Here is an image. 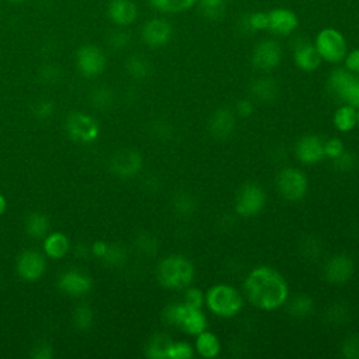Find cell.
Wrapping results in <instances>:
<instances>
[{
  "instance_id": "e0dca14e",
  "label": "cell",
  "mask_w": 359,
  "mask_h": 359,
  "mask_svg": "<svg viewBox=\"0 0 359 359\" xmlns=\"http://www.w3.org/2000/svg\"><path fill=\"white\" fill-rule=\"evenodd\" d=\"M208 129L210 135L216 139H227L233 135L236 129V114L227 107H220L215 109L208 121Z\"/></svg>"
},
{
  "instance_id": "7bdbcfd3",
  "label": "cell",
  "mask_w": 359,
  "mask_h": 359,
  "mask_svg": "<svg viewBox=\"0 0 359 359\" xmlns=\"http://www.w3.org/2000/svg\"><path fill=\"white\" fill-rule=\"evenodd\" d=\"M108 42L111 48H114L115 50H121V49H125L130 42V35L123 29H116L109 35Z\"/></svg>"
},
{
  "instance_id": "c3c4849f",
  "label": "cell",
  "mask_w": 359,
  "mask_h": 359,
  "mask_svg": "<svg viewBox=\"0 0 359 359\" xmlns=\"http://www.w3.org/2000/svg\"><path fill=\"white\" fill-rule=\"evenodd\" d=\"M330 321L332 323H341V320L344 321V317H346V310L344 309V306L341 304H334L330 307L328 313H327Z\"/></svg>"
},
{
  "instance_id": "f35d334b",
  "label": "cell",
  "mask_w": 359,
  "mask_h": 359,
  "mask_svg": "<svg viewBox=\"0 0 359 359\" xmlns=\"http://www.w3.org/2000/svg\"><path fill=\"white\" fill-rule=\"evenodd\" d=\"M341 355L346 359H359V335H348L342 341Z\"/></svg>"
},
{
  "instance_id": "52a82bcc",
  "label": "cell",
  "mask_w": 359,
  "mask_h": 359,
  "mask_svg": "<svg viewBox=\"0 0 359 359\" xmlns=\"http://www.w3.org/2000/svg\"><path fill=\"white\" fill-rule=\"evenodd\" d=\"M266 194L264 188L255 182L244 184L234 199V210L241 217H254L265 208Z\"/></svg>"
},
{
  "instance_id": "9a60e30c",
  "label": "cell",
  "mask_w": 359,
  "mask_h": 359,
  "mask_svg": "<svg viewBox=\"0 0 359 359\" xmlns=\"http://www.w3.org/2000/svg\"><path fill=\"white\" fill-rule=\"evenodd\" d=\"M299 27V18L294 11L276 7L268 11V31L278 36H289L292 35Z\"/></svg>"
},
{
  "instance_id": "83f0119b",
  "label": "cell",
  "mask_w": 359,
  "mask_h": 359,
  "mask_svg": "<svg viewBox=\"0 0 359 359\" xmlns=\"http://www.w3.org/2000/svg\"><path fill=\"white\" fill-rule=\"evenodd\" d=\"M285 304H287V313L294 318H306L314 309L313 299L304 293L293 296L290 300H286Z\"/></svg>"
},
{
  "instance_id": "d6986e66",
  "label": "cell",
  "mask_w": 359,
  "mask_h": 359,
  "mask_svg": "<svg viewBox=\"0 0 359 359\" xmlns=\"http://www.w3.org/2000/svg\"><path fill=\"white\" fill-rule=\"evenodd\" d=\"M108 18L118 27H128L137 18V6L132 0H111L107 7Z\"/></svg>"
},
{
  "instance_id": "277c9868",
  "label": "cell",
  "mask_w": 359,
  "mask_h": 359,
  "mask_svg": "<svg viewBox=\"0 0 359 359\" xmlns=\"http://www.w3.org/2000/svg\"><path fill=\"white\" fill-rule=\"evenodd\" d=\"M163 320L188 335H196L206 330L208 318L201 307H191L185 303H172L163 310Z\"/></svg>"
},
{
  "instance_id": "bcb514c9",
  "label": "cell",
  "mask_w": 359,
  "mask_h": 359,
  "mask_svg": "<svg viewBox=\"0 0 359 359\" xmlns=\"http://www.w3.org/2000/svg\"><path fill=\"white\" fill-rule=\"evenodd\" d=\"M302 251H303V255L313 259L316 255H318V252L321 254V245L318 244V241L313 237H307L304 240V243L302 244Z\"/></svg>"
},
{
  "instance_id": "3957f363",
  "label": "cell",
  "mask_w": 359,
  "mask_h": 359,
  "mask_svg": "<svg viewBox=\"0 0 359 359\" xmlns=\"http://www.w3.org/2000/svg\"><path fill=\"white\" fill-rule=\"evenodd\" d=\"M205 306L217 317L231 318L241 311L244 297L233 285L216 283L205 292Z\"/></svg>"
},
{
  "instance_id": "f546056e",
  "label": "cell",
  "mask_w": 359,
  "mask_h": 359,
  "mask_svg": "<svg viewBox=\"0 0 359 359\" xmlns=\"http://www.w3.org/2000/svg\"><path fill=\"white\" fill-rule=\"evenodd\" d=\"M196 1L198 0H149V4L151 6V8L160 13L172 14L192 8L196 4Z\"/></svg>"
},
{
  "instance_id": "4fadbf2b",
  "label": "cell",
  "mask_w": 359,
  "mask_h": 359,
  "mask_svg": "<svg viewBox=\"0 0 359 359\" xmlns=\"http://www.w3.org/2000/svg\"><path fill=\"white\" fill-rule=\"evenodd\" d=\"M140 35L147 46L163 48L172 36V27L164 18H150L143 24Z\"/></svg>"
},
{
  "instance_id": "11a10c76",
  "label": "cell",
  "mask_w": 359,
  "mask_h": 359,
  "mask_svg": "<svg viewBox=\"0 0 359 359\" xmlns=\"http://www.w3.org/2000/svg\"><path fill=\"white\" fill-rule=\"evenodd\" d=\"M10 3H21V1H24V0H8Z\"/></svg>"
},
{
  "instance_id": "7dc6e473",
  "label": "cell",
  "mask_w": 359,
  "mask_h": 359,
  "mask_svg": "<svg viewBox=\"0 0 359 359\" xmlns=\"http://www.w3.org/2000/svg\"><path fill=\"white\" fill-rule=\"evenodd\" d=\"M344 62H345V67L349 72H352V73L359 76V48L348 52L345 59H344Z\"/></svg>"
},
{
  "instance_id": "f5cc1de1",
  "label": "cell",
  "mask_w": 359,
  "mask_h": 359,
  "mask_svg": "<svg viewBox=\"0 0 359 359\" xmlns=\"http://www.w3.org/2000/svg\"><path fill=\"white\" fill-rule=\"evenodd\" d=\"M4 210H6V199H4V196L0 194V216L3 215Z\"/></svg>"
},
{
  "instance_id": "ee69618b",
  "label": "cell",
  "mask_w": 359,
  "mask_h": 359,
  "mask_svg": "<svg viewBox=\"0 0 359 359\" xmlns=\"http://www.w3.org/2000/svg\"><path fill=\"white\" fill-rule=\"evenodd\" d=\"M55 109V105L52 101L48 100H42L35 102V105L32 107V114L38 118V119H48L49 116H52Z\"/></svg>"
},
{
  "instance_id": "5b68a950",
  "label": "cell",
  "mask_w": 359,
  "mask_h": 359,
  "mask_svg": "<svg viewBox=\"0 0 359 359\" xmlns=\"http://www.w3.org/2000/svg\"><path fill=\"white\" fill-rule=\"evenodd\" d=\"M314 46L321 57L328 63H339L348 53L345 36L335 28L327 27L318 31L314 39Z\"/></svg>"
},
{
  "instance_id": "4dcf8cb0",
  "label": "cell",
  "mask_w": 359,
  "mask_h": 359,
  "mask_svg": "<svg viewBox=\"0 0 359 359\" xmlns=\"http://www.w3.org/2000/svg\"><path fill=\"white\" fill-rule=\"evenodd\" d=\"M196 199L189 192H178L172 198V210L181 217H189L196 210Z\"/></svg>"
},
{
  "instance_id": "484cf974",
  "label": "cell",
  "mask_w": 359,
  "mask_h": 359,
  "mask_svg": "<svg viewBox=\"0 0 359 359\" xmlns=\"http://www.w3.org/2000/svg\"><path fill=\"white\" fill-rule=\"evenodd\" d=\"M238 28L243 34H252L268 29V13L252 11L244 14L238 21Z\"/></svg>"
},
{
  "instance_id": "30bf717a",
  "label": "cell",
  "mask_w": 359,
  "mask_h": 359,
  "mask_svg": "<svg viewBox=\"0 0 359 359\" xmlns=\"http://www.w3.org/2000/svg\"><path fill=\"white\" fill-rule=\"evenodd\" d=\"M323 273L327 282L332 285H344L352 279L355 273V262L346 254H335L325 261Z\"/></svg>"
},
{
  "instance_id": "d6a6232c",
  "label": "cell",
  "mask_w": 359,
  "mask_h": 359,
  "mask_svg": "<svg viewBox=\"0 0 359 359\" xmlns=\"http://www.w3.org/2000/svg\"><path fill=\"white\" fill-rule=\"evenodd\" d=\"M101 258L105 261V264H108L111 266H121L126 262L128 254H126L125 247H122L121 244H108L107 243L105 252L102 254Z\"/></svg>"
},
{
  "instance_id": "8992f818",
  "label": "cell",
  "mask_w": 359,
  "mask_h": 359,
  "mask_svg": "<svg viewBox=\"0 0 359 359\" xmlns=\"http://www.w3.org/2000/svg\"><path fill=\"white\" fill-rule=\"evenodd\" d=\"M276 189L279 195L289 202H299L303 199L309 189L306 174L294 167H285L276 175Z\"/></svg>"
},
{
  "instance_id": "d590c367",
  "label": "cell",
  "mask_w": 359,
  "mask_h": 359,
  "mask_svg": "<svg viewBox=\"0 0 359 359\" xmlns=\"http://www.w3.org/2000/svg\"><path fill=\"white\" fill-rule=\"evenodd\" d=\"M195 355V349L189 342L172 341L167 359H191Z\"/></svg>"
},
{
  "instance_id": "60d3db41",
  "label": "cell",
  "mask_w": 359,
  "mask_h": 359,
  "mask_svg": "<svg viewBox=\"0 0 359 359\" xmlns=\"http://www.w3.org/2000/svg\"><path fill=\"white\" fill-rule=\"evenodd\" d=\"M345 150V144L339 137H331L324 140V157L330 158L331 161L337 158L339 154H342Z\"/></svg>"
},
{
  "instance_id": "f6af8a7d",
  "label": "cell",
  "mask_w": 359,
  "mask_h": 359,
  "mask_svg": "<svg viewBox=\"0 0 359 359\" xmlns=\"http://www.w3.org/2000/svg\"><path fill=\"white\" fill-rule=\"evenodd\" d=\"M252 112H254L252 98H243L236 102V107H234L236 115H238L241 118H248L252 115Z\"/></svg>"
},
{
  "instance_id": "4316f807",
  "label": "cell",
  "mask_w": 359,
  "mask_h": 359,
  "mask_svg": "<svg viewBox=\"0 0 359 359\" xmlns=\"http://www.w3.org/2000/svg\"><path fill=\"white\" fill-rule=\"evenodd\" d=\"M126 73L135 80H144L151 73V65L143 55H130L125 63Z\"/></svg>"
},
{
  "instance_id": "681fc988",
  "label": "cell",
  "mask_w": 359,
  "mask_h": 359,
  "mask_svg": "<svg viewBox=\"0 0 359 359\" xmlns=\"http://www.w3.org/2000/svg\"><path fill=\"white\" fill-rule=\"evenodd\" d=\"M31 355L36 359H49V358H52V348H50V345H48L45 342H41L39 345H36L32 349Z\"/></svg>"
},
{
  "instance_id": "9c48e42d",
  "label": "cell",
  "mask_w": 359,
  "mask_h": 359,
  "mask_svg": "<svg viewBox=\"0 0 359 359\" xmlns=\"http://www.w3.org/2000/svg\"><path fill=\"white\" fill-rule=\"evenodd\" d=\"M66 130L73 140L88 143L98 137L100 126L91 115L73 112L66 119Z\"/></svg>"
},
{
  "instance_id": "816d5d0a",
  "label": "cell",
  "mask_w": 359,
  "mask_h": 359,
  "mask_svg": "<svg viewBox=\"0 0 359 359\" xmlns=\"http://www.w3.org/2000/svg\"><path fill=\"white\" fill-rule=\"evenodd\" d=\"M154 135L158 136V137H167L171 135V128L168 123L165 122H158L154 125Z\"/></svg>"
},
{
  "instance_id": "8fae6325",
  "label": "cell",
  "mask_w": 359,
  "mask_h": 359,
  "mask_svg": "<svg viewBox=\"0 0 359 359\" xmlns=\"http://www.w3.org/2000/svg\"><path fill=\"white\" fill-rule=\"evenodd\" d=\"M76 65L83 76L95 77L104 72L107 65V57L98 46L83 45L77 50Z\"/></svg>"
},
{
  "instance_id": "7a4b0ae2",
  "label": "cell",
  "mask_w": 359,
  "mask_h": 359,
  "mask_svg": "<svg viewBox=\"0 0 359 359\" xmlns=\"http://www.w3.org/2000/svg\"><path fill=\"white\" fill-rule=\"evenodd\" d=\"M156 275L163 287L182 290L192 283L195 278V268L185 255L171 254L158 262Z\"/></svg>"
},
{
  "instance_id": "cb8c5ba5",
  "label": "cell",
  "mask_w": 359,
  "mask_h": 359,
  "mask_svg": "<svg viewBox=\"0 0 359 359\" xmlns=\"http://www.w3.org/2000/svg\"><path fill=\"white\" fill-rule=\"evenodd\" d=\"M332 123L341 133L351 132L356 128V108L349 104L339 105L332 115Z\"/></svg>"
},
{
  "instance_id": "b9f144b4",
  "label": "cell",
  "mask_w": 359,
  "mask_h": 359,
  "mask_svg": "<svg viewBox=\"0 0 359 359\" xmlns=\"http://www.w3.org/2000/svg\"><path fill=\"white\" fill-rule=\"evenodd\" d=\"M136 248L142 252V254H146V255H153L156 251H157V241L154 238L153 234H140L137 238H136Z\"/></svg>"
},
{
  "instance_id": "db71d44e",
  "label": "cell",
  "mask_w": 359,
  "mask_h": 359,
  "mask_svg": "<svg viewBox=\"0 0 359 359\" xmlns=\"http://www.w3.org/2000/svg\"><path fill=\"white\" fill-rule=\"evenodd\" d=\"M356 126H359V107L356 108Z\"/></svg>"
},
{
  "instance_id": "1f68e13d",
  "label": "cell",
  "mask_w": 359,
  "mask_h": 359,
  "mask_svg": "<svg viewBox=\"0 0 359 359\" xmlns=\"http://www.w3.org/2000/svg\"><path fill=\"white\" fill-rule=\"evenodd\" d=\"M201 14L209 21L220 20L226 13V0H198Z\"/></svg>"
},
{
  "instance_id": "74e56055",
  "label": "cell",
  "mask_w": 359,
  "mask_h": 359,
  "mask_svg": "<svg viewBox=\"0 0 359 359\" xmlns=\"http://www.w3.org/2000/svg\"><path fill=\"white\" fill-rule=\"evenodd\" d=\"M182 303L191 307H201L205 304V292H202L199 287L194 286H187L184 289V296H182Z\"/></svg>"
},
{
  "instance_id": "7402d4cb",
  "label": "cell",
  "mask_w": 359,
  "mask_h": 359,
  "mask_svg": "<svg viewBox=\"0 0 359 359\" xmlns=\"http://www.w3.org/2000/svg\"><path fill=\"white\" fill-rule=\"evenodd\" d=\"M194 349H195V353H198L201 358L212 359L220 353L222 344L219 337L215 332L209 330H203L195 335Z\"/></svg>"
},
{
  "instance_id": "d4e9b609",
  "label": "cell",
  "mask_w": 359,
  "mask_h": 359,
  "mask_svg": "<svg viewBox=\"0 0 359 359\" xmlns=\"http://www.w3.org/2000/svg\"><path fill=\"white\" fill-rule=\"evenodd\" d=\"M69 240L63 233H52L46 234L43 240L45 254L50 258H63L69 251Z\"/></svg>"
},
{
  "instance_id": "ac0fdd59",
  "label": "cell",
  "mask_w": 359,
  "mask_h": 359,
  "mask_svg": "<svg viewBox=\"0 0 359 359\" xmlns=\"http://www.w3.org/2000/svg\"><path fill=\"white\" fill-rule=\"evenodd\" d=\"M45 258L38 251H24L17 259V272L25 280H36L45 272Z\"/></svg>"
},
{
  "instance_id": "e575fe53",
  "label": "cell",
  "mask_w": 359,
  "mask_h": 359,
  "mask_svg": "<svg viewBox=\"0 0 359 359\" xmlns=\"http://www.w3.org/2000/svg\"><path fill=\"white\" fill-rule=\"evenodd\" d=\"M339 101H342V104H349L355 108L359 107V76L355 74V77L348 83V86L345 87V90L342 91Z\"/></svg>"
},
{
  "instance_id": "836d02e7",
  "label": "cell",
  "mask_w": 359,
  "mask_h": 359,
  "mask_svg": "<svg viewBox=\"0 0 359 359\" xmlns=\"http://www.w3.org/2000/svg\"><path fill=\"white\" fill-rule=\"evenodd\" d=\"M115 101V94L109 87H98L91 93V102L98 109H108Z\"/></svg>"
},
{
  "instance_id": "ffe728a7",
  "label": "cell",
  "mask_w": 359,
  "mask_h": 359,
  "mask_svg": "<svg viewBox=\"0 0 359 359\" xmlns=\"http://www.w3.org/2000/svg\"><path fill=\"white\" fill-rule=\"evenodd\" d=\"M57 286L69 296H83L91 289V278L84 272L72 269L60 275Z\"/></svg>"
},
{
  "instance_id": "ba28073f",
  "label": "cell",
  "mask_w": 359,
  "mask_h": 359,
  "mask_svg": "<svg viewBox=\"0 0 359 359\" xmlns=\"http://www.w3.org/2000/svg\"><path fill=\"white\" fill-rule=\"evenodd\" d=\"M282 60V46L273 38L258 41L251 53V63L261 72H271L279 66Z\"/></svg>"
},
{
  "instance_id": "7c38bea8",
  "label": "cell",
  "mask_w": 359,
  "mask_h": 359,
  "mask_svg": "<svg viewBox=\"0 0 359 359\" xmlns=\"http://www.w3.org/2000/svg\"><path fill=\"white\" fill-rule=\"evenodd\" d=\"M143 167V157L137 150L122 149L111 158V171L121 178H130L140 172Z\"/></svg>"
},
{
  "instance_id": "5bb4252c",
  "label": "cell",
  "mask_w": 359,
  "mask_h": 359,
  "mask_svg": "<svg viewBox=\"0 0 359 359\" xmlns=\"http://www.w3.org/2000/svg\"><path fill=\"white\" fill-rule=\"evenodd\" d=\"M292 55L296 67H299L303 72H314L320 67L323 62L314 43L306 38L294 39L292 45Z\"/></svg>"
},
{
  "instance_id": "603a6c76",
  "label": "cell",
  "mask_w": 359,
  "mask_h": 359,
  "mask_svg": "<svg viewBox=\"0 0 359 359\" xmlns=\"http://www.w3.org/2000/svg\"><path fill=\"white\" fill-rule=\"evenodd\" d=\"M171 344L172 339L170 338V335L164 332H157L149 338L144 346V353L147 358L151 359H167Z\"/></svg>"
},
{
  "instance_id": "6da1fadb",
  "label": "cell",
  "mask_w": 359,
  "mask_h": 359,
  "mask_svg": "<svg viewBox=\"0 0 359 359\" xmlns=\"http://www.w3.org/2000/svg\"><path fill=\"white\" fill-rule=\"evenodd\" d=\"M243 290L247 300L259 310L272 311L289 299V285L283 275L268 265L255 266L244 279Z\"/></svg>"
},
{
  "instance_id": "8d00e7d4",
  "label": "cell",
  "mask_w": 359,
  "mask_h": 359,
  "mask_svg": "<svg viewBox=\"0 0 359 359\" xmlns=\"http://www.w3.org/2000/svg\"><path fill=\"white\" fill-rule=\"evenodd\" d=\"M93 310L87 304H80L73 313V323L79 330H88L93 324Z\"/></svg>"
},
{
  "instance_id": "2e32d148",
  "label": "cell",
  "mask_w": 359,
  "mask_h": 359,
  "mask_svg": "<svg viewBox=\"0 0 359 359\" xmlns=\"http://www.w3.org/2000/svg\"><path fill=\"white\" fill-rule=\"evenodd\" d=\"M294 156L302 164H316L324 158V140L317 135H304L294 144Z\"/></svg>"
},
{
  "instance_id": "ab89813d",
  "label": "cell",
  "mask_w": 359,
  "mask_h": 359,
  "mask_svg": "<svg viewBox=\"0 0 359 359\" xmlns=\"http://www.w3.org/2000/svg\"><path fill=\"white\" fill-rule=\"evenodd\" d=\"M332 164L337 171L349 172V171L355 170V167H356V157L353 153L345 150L342 154H339L337 158L332 160Z\"/></svg>"
},
{
  "instance_id": "44dd1931",
  "label": "cell",
  "mask_w": 359,
  "mask_h": 359,
  "mask_svg": "<svg viewBox=\"0 0 359 359\" xmlns=\"http://www.w3.org/2000/svg\"><path fill=\"white\" fill-rule=\"evenodd\" d=\"M279 86L273 77L262 76L250 84V95L259 102H271L278 97Z\"/></svg>"
},
{
  "instance_id": "f1b7e54d",
  "label": "cell",
  "mask_w": 359,
  "mask_h": 359,
  "mask_svg": "<svg viewBox=\"0 0 359 359\" xmlns=\"http://www.w3.org/2000/svg\"><path fill=\"white\" fill-rule=\"evenodd\" d=\"M25 230L32 238H43L49 230V219L43 213L34 212L25 220Z\"/></svg>"
},
{
  "instance_id": "f907efd6",
  "label": "cell",
  "mask_w": 359,
  "mask_h": 359,
  "mask_svg": "<svg viewBox=\"0 0 359 359\" xmlns=\"http://www.w3.org/2000/svg\"><path fill=\"white\" fill-rule=\"evenodd\" d=\"M41 76L45 81L48 83H55L59 80L60 77V73H59V69L57 66H43L42 72H41Z\"/></svg>"
}]
</instances>
